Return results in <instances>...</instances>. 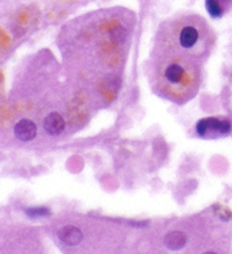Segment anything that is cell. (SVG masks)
<instances>
[{
	"instance_id": "1",
	"label": "cell",
	"mask_w": 232,
	"mask_h": 254,
	"mask_svg": "<svg viewBox=\"0 0 232 254\" xmlns=\"http://www.w3.org/2000/svg\"><path fill=\"white\" fill-rule=\"evenodd\" d=\"M214 33L198 16H183L160 27L153 51V64L184 67L200 74L214 46Z\"/></svg>"
},
{
	"instance_id": "9",
	"label": "cell",
	"mask_w": 232,
	"mask_h": 254,
	"mask_svg": "<svg viewBox=\"0 0 232 254\" xmlns=\"http://www.w3.org/2000/svg\"><path fill=\"white\" fill-rule=\"evenodd\" d=\"M205 254H215L214 252H207V253H205Z\"/></svg>"
},
{
	"instance_id": "7",
	"label": "cell",
	"mask_w": 232,
	"mask_h": 254,
	"mask_svg": "<svg viewBox=\"0 0 232 254\" xmlns=\"http://www.w3.org/2000/svg\"><path fill=\"white\" fill-rule=\"evenodd\" d=\"M187 243V236L184 232L174 230V232L168 233L164 237V245L172 251H178L182 250Z\"/></svg>"
},
{
	"instance_id": "6",
	"label": "cell",
	"mask_w": 232,
	"mask_h": 254,
	"mask_svg": "<svg viewBox=\"0 0 232 254\" xmlns=\"http://www.w3.org/2000/svg\"><path fill=\"white\" fill-rule=\"evenodd\" d=\"M232 5V0H205L207 13L212 18H221Z\"/></svg>"
},
{
	"instance_id": "5",
	"label": "cell",
	"mask_w": 232,
	"mask_h": 254,
	"mask_svg": "<svg viewBox=\"0 0 232 254\" xmlns=\"http://www.w3.org/2000/svg\"><path fill=\"white\" fill-rule=\"evenodd\" d=\"M66 123L58 113H51L45 118L43 127L49 135H59L64 132Z\"/></svg>"
},
{
	"instance_id": "2",
	"label": "cell",
	"mask_w": 232,
	"mask_h": 254,
	"mask_svg": "<svg viewBox=\"0 0 232 254\" xmlns=\"http://www.w3.org/2000/svg\"><path fill=\"white\" fill-rule=\"evenodd\" d=\"M232 125L228 119H219L214 117L204 118L196 125L197 134L202 137H216L227 135L231 132Z\"/></svg>"
},
{
	"instance_id": "8",
	"label": "cell",
	"mask_w": 232,
	"mask_h": 254,
	"mask_svg": "<svg viewBox=\"0 0 232 254\" xmlns=\"http://www.w3.org/2000/svg\"><path fill=\"white\" fill-rule=\"evenodd\" d=\"M26 213L29 214L30 217H41V216H46V214H50V211L48 208H30L26 210Z\"/></svg>"
},
{
	"instance_id": "3",
	"label": "cell",
	"mask_w": 232,
	"mask_h": 254,
	"mask_svg": "<svg viewBox=\"0 0 232 254\" xmlns=\"http://www.w3.org/2000/svg\"><path fill=\"white\" fill-rule=\"evenodd\" d=\"M37 125L31 121V119H21L16 125H15L14 133L16 135V137L19 138L21 141L29 142L32 141L33 138L37 136Z\"/></svg>"
},
{
	"instance_id": "4",
	"label": "cell",
	"mask_w": 232,
	"mask_h": 254,
	"mask_svg": "<svg viewBox=\"0 0 232 254\" xmlns=\"http://www.w3.org/2000/svg\"><path fill=\"white\" fill-rule=\"evenodd\" d=\"M58 237L62 243L69 246L78 245L83 240V234L75 226H65L58 233Z\"/></svg>"
}]
</instances>
